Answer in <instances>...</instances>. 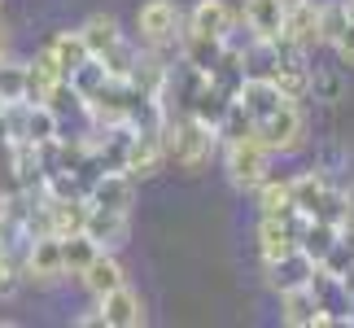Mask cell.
<instances>
[{"instance_id": "obj_1", "label": "cell", "mask_w": 354, "mask_h": 328, "mask_svg": "<svg viewBox=\"0 0 354 328\" xmlns=\"http://www.w3.org/2000/svg\"><path fill=\"white\" fill-rule=\"evenodd\" d=\"M162 145H167V167H180L184 175L206 171L219 158V131L197 122L193 114H167L162 118Z\"/></svg>"}, {"instance_id": "obj_2", "label": "cell", "mask_w": 354, "mask_h": 328, "mask_svg": "<svg viewBox=\"0 0 354 328\" xmlns=\"http://www.w3.org/2000/svg\"><path fill=\"white\" fill-rule=\"evenodd\" d=\"M79 35H84L88 53H92V57H97L114 79H127V71L136 66V57H140V44H136V39L122 31V22L114 18V13H92V18L79 26Z\"/></svg>"}, {"instance_id": "obj_3", "label": "cell", "mask_w": 354, "mask_h": 328, "mask_svg": "<svg viewBox=\"0 0 354 328\" xmlns=\"http://www.w3.org/2000/svg\"><path fill=\"white\" fill-rule=\"evenodd\" d=\"M271 149L258 140V136H241V140H223L219 145V162H223V175H227V184L236 188V193H254L258 184L271 175Z\"/></svg>"}, {"instance_id": "obj_4", "label": "cell", "mask_w": 354, "mask_h": 328, "mask_svg": "<svg viewBox=\"0 0 354 328\" xmlns=\"http://www.w3.org/2000/svg\"><path fill=\"white\" fill-rule=\"evenodd\" d=\"M136 44L140 48H153V53H171L180 44V31H184V9L175 0H145L136 9Z\"/></svg>"}, {"instance_id": "obj_5", "label": "cell", "mask_w": 354, "mask_h": 328, "mask_svg": "<svg viewBox=\"0 0 354 328\" xmlns=\"http://www.w3.org/2000/svg\"><path fill=\"white\" fill-rule=\"evenodd\" d=\"M254 136H258V140H263L276 158H293V154H302L306 140H310V127H306L302 101H284L276 114L258 118V122H254Z\"/></svg>"}, {"instance_id": "obj_6", "label": "cell", "mask_w": 354, "mask_h": 328, "mask_svg": "<svg viewBox=\"0 0 354 328\" xmlns=\"http://www.w3.org/2000/svg\"><path fill=\"white\" fill-rule=\"evenodd\" d=\"M22 276H26V284H57L66 276L62 237H53V232H35V237L26 241V254H22Z\"/></svg>"}, {"instance_id": "obj_7", "label": "cell", "mask_w": 354, "mask_h": 328, "mask_svg": "<svg viewBox=\"0 0 354 328\" xmlns=\"http://www.w3.org/2000/svg\"><path fill=\"white\" fill-rule=\"evenodd\" d=\"M302 224H306V219L297 210H289V215H258V232H254V237H258V254H263V263L297 250Z\"/></svg>"}, {"instance_id": "obj_8", "label": "cell", "mask_w": 354, "mask_h": 328, "mask_svg": "<svg viewBox=\"0 0 354 328\" xmlns=\"http://www.w3.org/2000/svg\"><path fill=\"white\" fill-rule=\"evenodd\" d=\"M280 39L302 53H315L324 48V35H319V0H289L284 5V26H280Z\"/></svg>"}, {"instance_id": "obj_9", "label": "cell", "mask_w": 354, "mask_h": 328, "mask_svg": "<svg viewBox=\"0 0 354 328\" xmlns=\"http://www.w3.org/2000/svg\"><path fill=\"white\" fill-rule=\"evenodd\" d=\"M167 167V145H162V127H140L131 131L127 140V162H122V171L131 175L136 184L149 180V175H158Z\"/></svg>"}, {"instance_id": "obj_10", "label": "cell", "mask_w": 354, "mask_h": 328, "mask_svg": "<svg viewBox=\"0 0 354 328\" xmlns=\"http://www.w3.org/2000/svg\"><path fill=\"white\" fill-rule=\"evenodd\" d=\"M315 258H310L302 245L280 258H271V263H263V276H267V289L271 293H284V289H302V284H310V276H315Z\"/></svg>"}, {"instance_id": "obj_11", "label": "cell", "mask_w": 354, "mask_h": 328, "mask_svg": "<svg viewBox=\"0 0 354 328\" xmlns=\"http://www.w3.org/2000/svg\"><path fill=\"white\" fill-rule=\"evenodd\" d=\"M97 311H101V324L105 328H140L149 320L145 311V298L131 289V284H118L105 298H97Z\"/></svg>"}, {"instance_id": "obj_12", "label": "cell", "mask_w": 354, "mask_h": 328, "mask_svg": "<svg viewBox=\"0 0 354 328\" xmlns=\"http://www.w3.org/2000/svg\"><path fill=\"white\" fill-rule=\"evenodd\" d=\"M84 232L101 250H122L131 241V210H105V206H88V219H84Z\"/></svg>"}, {"instance_id": "obj_13", "label": "cell", "mask_w": 354, "mask_h": 328, "mask_svg": "<svg viewBox=\"0 0 354 328\" xmlns=\"http://www.w3.org/2000/svg\"><path fill=\"white\" fill-rule=\"evenodd\" d=\"M88 206H105V210H131L136 206V180L127 171H97L88 184Z\"/></svg>"}, {"instance_id": "obj_14", "label": "cell", "mask_w": 354, "mask_h": 328, "mask_svg": "<svg viewBox=\"0 0 354 328\" xmlns=\"http://www.w3.org/2000/svg\"><path fill=\"white\" fill-rule=\"evenodd\" d=\"M232 101H236V105L245 109V114H250V118L258 122V118L276 114V109H280L284 101H293V97H284V92H280V84H271L267 75H245Z\"/></svg>"}, {"instance_id": "obj_15", "label": "cell", "mask_w": 354, "mask_h": 328, "mask_svg": "<svg viewBox=\"0 0 354 328\" xmlns=\"http://www.w3.org/2000/svg\"><path fill=\"white\" fill-rule=\"evenodd\" d=\"M236 22H241V13L227 5V0H197V5L184 13V26L206 31L214 39H232L236 35Z\"/></svg>"}, {"instance_id": "obj_16", "label": "cell", "mask_w": 354, "mask_h": 328, "mask_svg": "<svg viewBox=\"0 0 354 328\" xmlns=\"http://www.w3.org/2000/svg\"><path fill=\"white\" fill-rule=\"evenodd\" d=\"M284 5H289V0H241V22H245V31H250V39H258V44L280 39Z\"/></svg>"}, {"instance_id": "obj_17", "label": "cell", "mask_w": 354, "mask_h": 328, "mask_svg": "<svg viewBox=\"0 0 354 328\" xmlns=\"http://www.w3.org/2000/svg\"><path fill=\"white\" fill-rule=\"evenodd\" d=\"M223 48H227V39H214L206 31H193V26H184V31H180V44H175L180 62L193 66V71H201V75H210L214 66H219Z\"/></svg>"}, {"instance_id": "obj_18", "label": "cell", "mask_w": 354, "mask_h": 328, "mask_svg": "<svg viewBox=\"0 0 354 328\" xmlns=\"http://www.w3.org/2000/svg\"><path fill=\"white\" fill-rule=\"evenodd\" d=\"M289 188H293V210L302 215V219H315L324 210V197L333 193V180H328V171H324V167H310L302 175H293Z\"/></svg>"}, {"instance_id": "obj_19", "label": "cell", "mask_w": 354, "mask_h": 328, "mask_svg": "<svg viewBox=\"0 0 354 328\" xmlns=\"http://www.w3.org/2000/svg\"><path fill=\"white\" fill-rule=\"evenodd\" d=\"M79 284H84V289H88L92 298H105L110 289L127 284V267L118 263V254H114V250H101V254L88 263V271L79 276Z\"/></svg>"}, {"instance_id": "obj_20", "label": "cell", "mask_w": 354, "mask_h": 328, "mask_svg": "<svg viewBox=\"0 0 354 328\" xmlns=\"http://www.w3.org/2000/svg\"><path fill=\"white\" fill-rule=\"evenodd\" d=\"M276 298H280V324H289V328H315L319 302H315V293H310V284H302V289H284Z\"/></svg>"}, {"instance_id": "obj_21", "label": "cell", "mask_w": 354, "mask_h": 328, "mask_svg": "<svg viewBox=\"0 0 354 328\" xmlns=\"http://www.w3.org/2000/svg\"><path fill=\"white\" fill-rule=\"evenodd\" d=\"M62 79H66L62 75V62L53 57V48L44 44L31 62H26V101H39L53 84H62Z\"/></svg>"}, {"instance_id": "obj_22", "label": "cell", "mask_w": 354, "mask_h": 328, "mask_svg": "<svg viewBox=\"0 0 354 328\" xmlns=\"http://www.w3.org/2000/svg\"><path fill=\"white\" fill-rule=\"evenodd\" d=\"M101 254V245L88 237V232H71V237H62V263H66V276H84L88 263Z\"/></svg>"}, {"instance_id": "obj_23", "label": "cell", "mask_w": 354, "mask_h": 328, "mask_svg": "<svg viewBox=\"0 0 354 328\" xmlns=\"http://www.w3.org/2000/svg\"><path fill=\"white\" fill-rule=\"evenodd\" d=\"M337 241H342V224H328V219H306V224H302V237H297V245H302L315 263L333 250Z\"/></svg>"}, {"instance_id": "obj_24", "label": "cell", "mask_w": 354, "mask_h": 328, "mask_svg": "<svg viewBox=\"0 0 354 328\" xmlns=\"http://www.w3.org/2000/svg\"><path fill=\"white\" fill-rule=\"evenodd\" d=\"M254 201H258V215H289L293 210V188H289V180H280V175H267V180L254 188Z\"/></svg>"}, {"instance_id": "obj_25", "label": "cell", "mask_w": 354, "mask_h": 328, "mask_svg": "<svg viewBox=\"0 0 354 328\" xmlns=\"http://www.w3.org/2000/svg\"><path fill=\"white\" fill-rule=\"evenodd\" d=\"M48 48H53V57L62 62V75H66V79H71V71H79V66H84V62L92 57L79 31H57V35L48 39Z\"/></svg>"}, {"instance_id": "obj_26", "label": "cell", "mask_w": 354, "mask_h": 328, "mask_svg": "<svg viewBox=\"0 0 354 328\" xmlns=\"http://www.w3.org/2000/svg\"><path fill=\"white\" fill-rule=\"evenodd\" d=\"M0 101L13 105V101H26V62L18 57H0Z\"/></svg>"}, {"instance_id": "obj_27", "label": "cell", "mask_w": 354, "mask_h": 328, "mask_svg": "<svg viewBox=\"0 0 354 328\" xmlns=\"http://www.w3.org/2000/svg\"><path fill=\"white\" fill-rule=\"evenodd\" d=\"M22 254L26 250H0V302H13V298L22 293Z\"/></svg>"}, {"instance_id": "obj_28", "label": "cell", "mask_w": 354, "mask_h": 328, "mask_svg": "<svg viewBox=\"0 0 354 328\" xmlns=\"http://www.w3.org/2000/svg\"><path fill=\"white\" fill-rule=\"evenodd\" d=\"M346 0H319V35H324V48H333L346 31Z\"/></svg>"}, {"instance_id": "obj_29", "label": "cell", "mask_w": 354, "mask_h": 328, "mask_svg": "<svg viewBox=\"0 0 354 328\" xmlns=\"http://www.w3.org/2000/svg\"><path fill=\"white\" fill-rule=\"evenodd\" d=\"M310 97L324 101V105H333V101H342V71H310Z\"/></svg>"}, {"instance_id": "obj_30", "label": "cell", "mask_w": 354, "mask_h": 328, "mask_svg": "<svg viewBox=\"0 0 354 328\" xmlns=\"http://www.w3.org/2000/svg\"><path fill=\"white\" fill-rule=\"evenodd\" d=\"M346 31H342V39H337V44H333V53H337V62H342V66H350V71H354V0H346Z\"/></svg>"}, {"instance_id": "obj_31", "label": "cell", "mask_w": 354, "mask_h": 328, "mask_svg": "<svg viewBox=\"0 0 354 328\" xmlns=\"http://www.w3.org/2000/svg\"><path fill=\"white\" fill-rule=\"evenodd\" d=\"M75 324H79V328H105V324H101V311H88V316H75Z\"/></svg>"}, {"instance_id": "obj_32", "label": "cell", "mask_w": 354, "mask_h": 328, "mask_svg": "<svg viewBox=\"0 0 354 328\" xmlns=\"http://www.w3.org/2000/svg\"><path fill=\"white\" fill-rule=\"evenodd\" d=\"M9 44H13V35H9V26H5V18H0V57L9 53Z\"/></svg>"}, {"instance_id": "obj_33", "label": "cell", "mask_w": 354, "mask_h": 328, "mask_svg": "<svg viewBox=\"0 0 354 328\" xmlns=\"http://www.w3.org/2000/svg\"><path fill=\"white\" fill-rule=\"evenodd\" d=\"M354 215V180H350V188H346V219Z\"/></svg>"}, {"instance_id": "obj_34", "label": "cell", "mask_w": 354, "mask_h": 328, "mask_svg": "<svg viewBox=\"0 0 354 328\" xmlns=\"http://www.w3.org/2000/svg\"><path fill=\"white\" fill-rule=\"evenodd\" d=\"M346 316H350V328H354V302H350V311H346Z\"/></svg>"}, {"instance_id": "obj_35", "label": "cell", "mask_w": 354, "mask_h": 328, "mask_svg": "<svg viewBox=\"0 0 354 328\" xmlns=\"http://www.w3.org/2000/svg\"><path fill=\"white\" fill-rule=\"evenodd\" d=\"M0 5H5V0H0Z\"/></svg>"}]
</instances>
